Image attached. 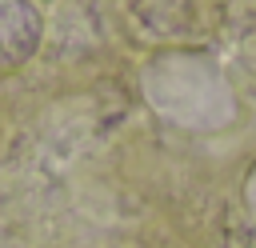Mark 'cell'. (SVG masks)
Segmentation results:
<instances>
[{"label":"cell","instance_id":"cell-1","mask_svg":"<svg viewBox=\"0 0 256 248\" xmlns=\"http://www.w3.org/2000/svg\"><path fill=\"white\" fill-rule=\"evenodd\" d=\"M44 36V16L32 0H0V72H16L32 60Z\"/></svg>","mask_w":256,"mask_h":248}]
</instances>
